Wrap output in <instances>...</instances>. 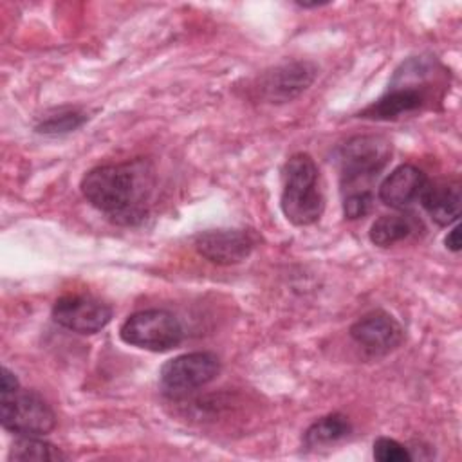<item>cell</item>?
<instances>
[{"instance_id":"cell-15","label":"cell","mask_w":462,"mask_h":462,"mask_svg":"<svg viewBox=\"0 0 462 462\" xmlns=\"http://www.w3.org/2000/svg\"><path fill=\"white\" fill-rule=\"evenodd\" d=\"M415 231V222L408 215H383L370 226V240L379 247H390Z\"/></svg>"},{"instance_id":"cell-7","label":"cell","mask_w":462,"mask_h":462,"mask_svg":"<svg viewBox=\"0 0 462 462\" xmlns=\"http://www.w3.org/2000/svg\"><path fill=\"white\" fill-rule=\"evenodd\" d=\"M220 372V361L211 352H188L166 361L159 372V384L171 399L186 397L209 384Z\"/></svg>"},{"instance_id":"cell-2","label":"cell","mask_w":462,"mask_h":462,"mask_svg":"<svg viewBox=\"0 0 462 462\" xmlns=\"http://www.w3.org/2000/svg\"><path fill=\"white\" fill-rule=\"evenodd\" d=\"M280 206L285 218L294 226H310L319 220L325 209L319 188V171L307 153H294L282 171Z\"/></svg>"},{"instance_id":"cell-9","label":"cell","mask_w":462,"mask_h":462,"mask_svg":"<svg viewBox=\"0 0 462 462\" xmlns=\"http://www.w3.org/2000/svg\"><path fill=\"white\" fill-rule=\"evenodd\" d=\"M316 72L310 61L283 63L263 72L254 88L267 103H287L312 85Z\"/></svg>"},{"instance_id":"cell-6","label":"cell","mask_w":462,"mask_h":462,"mask_svg":"<svg viewBox=\"0 0 462 462\" xmlns=\"http://www.w3.org/2000/svg\"><path fill=\"white\" fill-rule=\"evenodd\" d=\"M0 420L14 435L42 437L54 430L56 415L47 401L32 390L0 393Z\"/></svg>"},{"instance_id":"cell-21","label":"cell","mask_w":462,"mask_h":462,"mask_svg":"<svg viewBox=\"0 0 462 462\" xmlns=\"http://www.w3.org/2000/svg\"><path fill=\"white\" fill-rule=\"evenodd\" d=\"M444 244L453 253L460 251V227L458 226H455L451 231H448V235L444 238Z\"/></svg>"},{"instance_id":"cell-8","label":"cell","mask_w":462,"mask_h":462,"mask_svg":"<svg viewBox=\"0 0 462 462\" xmlns=\"http://www.w3.org/2000/svg\"><path fill=\"white\" fill-rule=\"evenodd\" d=\"M52 319L78 334H96L112 319V309L88 294H65L52 305Z\"/></svg>"},{"instance_id":"cell-11","label":"cell","mask_w":462,"mask_h":462,"mask_svg":"<svg viewBox=\"0 0 462 462\" xmlns=\"http://www.w3.org/2000/svg\"><path fill=\"white\" fill-rule=\"evenodd\" d=\"M350 337L366 352L374 356H384L402 343L404 330L392 314L384 310H374L359 318L350 327Z\"/></svg>"},{"instance_id":"cell-3","label":"cell","mask_w":462,"mask_h":462,"mask_svg":"<svg viewBox=\"0 0 462 462\" xmlns=\"http://www.w3.org/2000/svg\"><path fill=\"white\" fill-rule=\"evenodd\" d=\"M428 72L430 70L422 65V61L410 60L406 65H402L401 70L395 72L390 88L377 101L363 108L359 112V117L390 121L397 119L402 114L422 108L430 99V92L426 87Z\"/></svg>"},{"instance_id":"cell-4","label":"cell","mask_w":462,"mask_h":462,"mask_svg":"<svg viewBox=\"0 0 462 462\" xmlns=\"http://www.w3.org/2000/svg\"><path fill=\"white\" fill-rule=\"evenodd\" d=\"M392 143L383 135H354L337 150L336 161L341 171V182L346 191L368 189L366 186L388 164Z\"/></svg>"},{"instance_id":"cell-16","label":"cell","mask_w":462,"mask_h":462,"mask_svg":"<svg viewBox=\"0 0 462 462\" xmlns=\"http://www.w3.org/2000/svg\"><path fill=\"white\" fill-rule=\"evenodd\" d=\"M11 460H38V462H58L65 460L67 455L61 453L60 448H56L51 442L42 440L40 437L32 435H16L11 451Z\"/></svg>"},{"instance_id":"cell-13","label":"cell","mask_w":462,"mask_h":462,"mask_svg":"<svg viewBox=\"0 0 462 462\" xmlns=\"http://www.w3.org/2000/svg\"><path fill=\"white\" fill-rule=\"evenodd\" d=\"M419 200L439 226H451L460 217V184L457 180H428Z\"/></svg>"},{"instance_id":"cell-17","label":"cell","mask_w":462,"mask_h":462,"mask_svg":"<svg viewBox=\"0 0 462 462\" xmlns=\"http://www.w3.org/2000/svg\"><path fill=\"white\" fill-rule=\"evenodd\" d=\"M85 121H87V116L83 112H79V110H74V108L58 110L54 114L45 116L36 125V132L38 134H45V135H61V134L74 132Z\"/></svg>"},{"instance_id":"cell-20","label":"cell","mask_w":462,"mask_h":462,"mask_svg":"<svg viewBox=\"0 0 462 462\" xmlns=\"http://www.w3.org/2000/svg\"><path fill=\"white\" fill-rule=\"evenodd\" d=\"M0 374H2L0 375V393H9V392H14V390L20 388L18 379L14 377V374L9 368L2 366Z\"/></svg>"},{"instance_id":"cell-19","label":"cell","mask_w":462,"mask_h":462,"mask_svg":"<svg viewBox=\"0 0 462 462\" xmlns=\"http://www.w3.org/2000/svg\"><path fill=\"white\" fill-rule=\"evenodd\" d=\"M372 202H374V197H372L370 189L346 191V195L343 199L345 217L350 218V220L365 217L372 209Z\"/></svg>"},{"instance_id":"cell-5","label":"cell","mask_w":462,"mask_h":462,"mask_svg":"<svg viewBox=\"0 0 462 462\" xmlns=\"http://www.w3.org/2000/svg\"><path fill=\"white\" fill-rule=\"evenodd\" d=\"M182 325L179 319L162 309H146L130 314L119 327V337L132 346L166 352L182 341Z\"/></svg>"},{"instance_id":"cell-12","label":"cell","mask_w":462,"mask_h":462,"mask_svg":"<svg viewBox=\"0 0 462 462\" xmlns=\"http://www.w3.org/2000/svg\"><path fill=\"white\" fill-rule=\"evenodd\" d=\"M428 184V177L413 164L397 166L379 186V200L393 209H406L417 202Z\"/></svg>"},{"instance_id":"cell-14","label":"cell","mask_w":462,"mask_h":462,"mask_svg":"<svg viewBox=\"0 0 462 462\" xmlns=\"http://www.w3.org/2000/svg\"><path fill=\"white\" fill-rule=\"evenodd\" d=\"M352 431L350 420L341 413H328L314 420L303 433V444L307 448H321L336 444L346 439Z\"/></svg>"},{"instance_id":"cell-18","label":"cell","mask_w":462,"mask_h":462,"mask_svg":"<svg viewBox=\"0 0 462 462\" xmlns=\"http://www.w3.org/2000/svg\"><path fill=\"white\" fill-rule=\"evenodd\" d=\"M374 458L379 462H410L413 457L406 446L390 437H379L374 442Z\"/></svg>"},{"instance_id":"cell-1","label":"cell","mask_w":462,"mask_h":462,"mask_svg":"<svg viewBox=\"0 0 462 462\" xmlns=\"http://www.w3.org/2000/svg\"><path fill=\"white\" fill-rule=\"evenodd\" d=\"M153 186V170L141 159L96 166L79 184L87 202L121 226L139 224L146 217Z\"/></svg>"},{"instance_id":"cell-10","label":"cell","mask_w":462,"mask_h":462,"mask_svg":"<svg viewBox=\"0 0 462 462\" xmlns=\"http://www.w3.org/2000/svg\"><path fill=\"white\" fill-rule=\"evenodd\" d=\"M197 253L217 265H235L249 258L256 236L245 229H208L195 236Z\"/></svg>"}]
</instances>
